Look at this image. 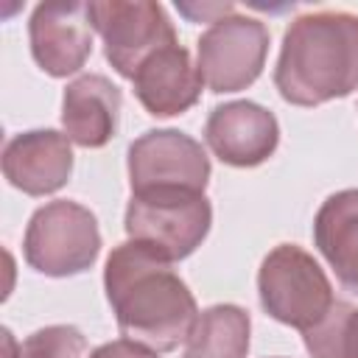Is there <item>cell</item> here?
Segmentation results:
<instances>
[{
	"instance_id": "obj_9",
	"label": "cell",
	"mask_w": 358,
	"mask_h": 358,
	"mask_svg": "<svg viewBox=\"0 0 358 358\" xmlns=\"http://www.w3.org/2000/svg\"><path fill=\"white\" fill-rule=\"evenodd\" d=\"M92 22L87 3H39L28 20L34 62L53 78L78 73L92 53Z\"/></svg>"
},
{
	"instance_id": "obj_15",
	"label": "cell",
	"mask_w": 358,
	"mask_h": 358,
	"mask_svg": "<svg viewBox=\"0 0 358 358\" xmlns=\"http://www.w3.org/2000/svg\"><path fill=\"white\" fill-rule=\"evenodd\" d=\"M249 333L252 319L241 305H210L185 341V358H246Z\"/></svg>"
},
{
	"instance_id": "obj_4",
	"label": "cell",
	"mask_w": 358,
	"mask_h": 358,
	"mask_svg": "<svg viewBox=\"0 0 358 358\" xmlns=\"http://www.w3.org/2000/svg\"><path fill=\"white\" fill-rule=\"evenodd\" d=\"M213 207L204 193L157 190L131 193L126 204V235L168 263L190 257L207 238Z\"/></svg>"
},
{
	"instance_id": "obj_3",
	"label": "cell",
	"mask_w": 358,
	"mask_h": 358,
	"mask_svg": "<svg viewBox=\"0 0 358 358\" xmlns=\"http://www.w3.org/2000/svg\"><path fill=\"white\" fill-rule=\"evenodd\" d=\"M257 296L271 319L302 333L319 324L336 302L324 268L296 243H280L263 257Z\"/></svg>"
},
{
	"instance_id": "obj_6",
	"label": "cell",
	"mask_w": 358,
	"mask_h": 358,
	"mask_svg": "<svg viewBox=\"0 0 358 358\" xmlns=\"http://www.w3.org/2000/svg\"><path fill=\"white\" fill-rule=\"evenodd\" d=\"M268 56V28L266 22L246 14H227L213 20V25L196 42V67L210 92H241L252 87Z\"/></svg>"
},
{
	"instance_id": "obj_11",
	"label": "cell",
	"mask_w": 358,
	"mask_h": 358,
	"mask_svg": "<svg viewBox=\"0 0 358 358\" xmlns=\"http://www.w3.org/2000/svg\"><path fill=\"white\" fill-rule=\"evenodd\" d=\"M73 173L70 137L56 129H31L3 145V176L25 196L62 190Z\"/></svg>"
},
{
	"instance_id": "obj_16",
	"label": "cell",
	"mask_w": 358,
	"mask_h": 358,
	"mask_svg": "<svg viewBox=\"0 0 358 358\" xmlns=\"http://www.w3.org/2000/svg\"><path fill=\"white\" fill-rule=\"evenodd\" d=\"M302 338L310 358H358V308L336 299L327 316Z\"/></svg>"
},
{
	"instance_id": "obj_14",
	"label": "cell",
	"mask_w": 358,
	"mask_h": 358,
	"mask_svg": "<svg viewBox=\"0 0 358 358\" xmlns=\"http://www.w3.org/2000/svg\"><path fill=\"white\" fill-rule=\"evenodd\" d=\"M313 243L344 291L358 294V187L330 193L313 218Z\"/></svg>"
},
{
	"instance_id": "obj_5",
	"label": "cell",
	"mask_w": 358,
	"mask_h": 358,
	"mask_svg": "<svg viewBox=\"0 0 358 358\" xmlns=\"http://www.w3.org/2000/svg\"><path fill=\"white\" fill-rule=\"evenodd\" d=\"M22 255L25 263L45 277L81 274L92 268L101 255L98 218L78 201H48L25 227Z\"/></svg>"
},
{
	"instance_id": "obj_12",
	"label": "cell",
	"mask_w": 358,
	"mask_h": 358,
	"mask_svg": "<svg viewBox=\"0 0 358 358\" xmlns=\"http://www.w3.org/2000/svg\"><path fill=\"white\" fill-rule=\"evenodd\" d=\"M134 95L143 103V109L154 117H173L196 106L201 98V76L193 64L187 48L179 42L159 48L151 53L131 78Z\"/></svg>"
},
{
	"instance_id": "obj_7",
	"label": "cell",
	"mask_w": 358,
	"mask_h": 358,
	"mask_svg": "<svg viewBox=\"0 0 358 358\" xmlns=\"http://www.w3.org/2000/svg\"><path fill=\"white\" fill-rule=\"evenodd\" d=\"M87 11L103 39L106 62L129 81L151 53L179 42L171 17L154 0H92Z\"/></svg>"
},
{
	"instance_id": "obj_10",
	"label": "cell",
	"mask_w": 358,
	"mask_h": 358,
	"mask_svg": "<svg viewBox=\"0 0 358 358\" xmlns=\"http://www.w3.org/2000/svg\"><path fill=\"white\" fill-rule=\"evenodd\" d=\"M204 140L224 165L255 168L277 151L280 126L266 106L255 101H229L207 115Z\"/></svg>"
},
{
	"instance_id": "obj_2",
	"label": "cell",
	"mask_w": 358,
	"mask_h": 358,
	"mask_svg": "<svg viewBox=\"0 0 358 358\" xmlns=\"http://www.w3.org/2000/svg\"><path fill=\"white\" fill-rule=\"evenodd\" d=\"M274 87L294 106H319L358 90V17L308 11L282 34Z\"/></svg>"
},
{
	"instance_id": "obj_18",
	"label": "cell",
	"mask_w": 358,
	"mask_h": 358,
	"mask_svg": "<svg viewBox=\"0 0 358 358\" xmlns=\"http://www.w3.org/2000/svg\"><path fill=\"white\" fill-rule=\"evenodd\" d=\"M90 358H159V352L137 344V341H129V338H117V341H106L101 347H95L90 352Z\"/></svg>"
},
{
	"instance_id": "obj_17",
	"label": "cell",
	"mask_w": 358,
	"mask_h": 358,
	"mask_svg": "<svg viewBox=\"0 0 358 358\" xmlns=\"http://www.w3.org/2000/svg\"><path fill=\"white\" fill-rule=\"evenodd\" d=\"M8 358H90L87 336L73 324H48L20 341Z\"/></svg>"
},
{
	"instance_id": "obj_1",
	"label": "cell",
	"mask_w": 358,
	"mask_h": 358,
	"mask_svg": "<svg viewBox=\"0 0 358 358\" xmlns=\"http://www.w3.org/2000/svg\"><path fill=\"white\" fill-rule=\"evenodd\" d=\"M103 291L123 338L154 352H171L185 344L199 319L187 282L168 260L137 241H123L109 252Z\"/></svg>"
},
{
	"instance_id": "obj_8",
	"label": "cell",
	"mask_w": 358,
	"mask_h": 358,
	"mask_svg": "<svg viewBox=\"0 0 358 358\" xmlns=\"http://www.w3.org/2000/svg\"><path fill=\"white\" fill-rule=\"evenodd\" d=\"M131 193L190 190L204 193L210 182V157L199 140L179 129H151L129 145Z\"/></svg>"
},
{
	"instance_id": "obj_13",
	"label": "cell",
	"mask_w": 358,
	"mask_h": 358,
	"mask_svg": "<svg viewBox=\"0 0 358 358\" xmlns=\"http://www.w3.org/2000/svg\"><path fill=\"white\" fill-rule=\"evenodd\" d=\"M120 90L98 73L73 78L62 95V126L70 143L81 148H103L120 120Z\"/></svg>"
}]
</instances>
